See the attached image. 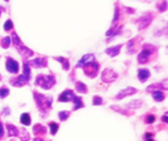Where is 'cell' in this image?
I'll return each instance as SVG.
<instances>
[{
    "mask_svg": "<svg viewBox=\"0 0 168 141\" xmlns=\"http://www.w3.org/2000/svg\"><path fill=\"white\" fill-rule=\"evenodd\" d=\"M34 98L36 100V104H37V107L42 111V112H46L51 106H52V103H53V98L52 97H46V95H42L37 92H34Z\"/></svg>",
    "mask_w": 168,
    "mask_h": 141,
    "instance_id": "obj_1",
    "label": "cell"
},
{
    "mask_svg": "<svg viewBox=\"0 0 168 141\" xmlns=\"http://www.w3.org/2000/svg\"><path fill=\"white\" fill-rule=\"evenodd\" d=\"M35 83L43 89H51L55 83V77L53 75H39L35 80Z\"/></svg>",
    "mask_w": 168,
    "mask_h": 141,
    "instance_id": "obj_2",
    "label": "cell"
},
{
    "mask_svg": "<svg viewBox=\"0 0 168 141\" xmlns=\"http://www.w3.org/2000/svg\"><path fill=\"white\" fill-rule=\"evenodd\" d=\"M11 41L14 43V46H16V48L18 50V52L23 56V57H30V56H33L34 54V52L31 51V50H29L26 46H24L23 43H22V41L19 40V37H18V35H17V33H12V35H11Z\"/></svg>",
    "mask_w": 168,
    "mask_h": 141,
    "instance_id": "obj_3",
    "label": "cell"
},
{
    "mask_svg": "<svg viewBox=\"0 0 168 141\" xmlns=\"http://www.w3.org/2000/svg\"><path fill=\"white\" fill-rule=\"evenodd\" d=\"M155 51H156V48H155V47H150V46L145 45V46H144V48H143V50L141 51V53L138 54V62H139L141 64L147 63V62L150 59L151 53H153V52H155Z\"/></svg>",
    "mask_w": 168,
    "mask_h": 141,
    "instance_id": "obj_4",
    "label": "cell"
},
{
    "mask_svg": "<svg viewBox=\"0 0 168 141\" xmlns=\"http://www.w3.org/2000/svg\"><path fill=\"white\" fill-rule=\"evenodd\" d=\"M83 70H84V74L88 77H95L96 74H97V71H98V64L96 62L89 63L85 66H83Z\"/></svg>",
    "mask_w": 168,
    "mask_h": 141,
    "instance_id": "obj_5",
    "label": "cell"
},
{
    "mask_svg": "<svg viewBox=\"0 0 168 141\" xmlns=\"http://www.w3.org/2000/svg\"><path fill=\"white\" fill-rule=\"evenodd\" d=\"M151 21H153V14L147 13V14L142 16L141 18L136 19V23L138 24V29H145L148 25H150Z\"/></svg>",
    "mask_w": 168,
    "mask_h": 141,
    "instance_id": "obj_6",
    "label": "cell"
},
{
    "mask_svg": "<svg viewBox=\"0 0 168 141\" xmlns=\"http://www.w3.org/2000/svg\"><path fill=\"white\" fill-rule=\"evenodd\" d=\"M117 77H118L117 72L113 71L112 69H104L102 72V81L103 82H107V83L113 82L114 80H117Z\"/></svg>",
    "mask_w": 168,
    "mask_h": 141,
    "instance_id": "obj_7",
    "label": "cell"
},
{
    "mask_svg": "<svg viewBox=\"0 0 168 141\" xmlns=\"http://www.w3.org/2000/svg\"><path fill=\"white\" fill-rule=\"evenodd\" d=\"M6 69H7V71H10L11 74H17L18 70H19L18 62L14 60L13 58H7V59H6Z\"/></svg>",
    "mask_w": 168,
    "mask_h": 141,
    "instance_id": "obj_8",
    "label": "cell"
},
{
    "mask_svg": "<svg viewBox=\"0 0 168 141\" xmlns=\"http://www.w3.org/2000/svg\"><path fill=\"white\" fill-rule=\"evenodd\" d=\"M75 93L71 91V89H67V91H64L61 94H60V97H59V101L60 103H66V101H70V100H73L75 99Z\"/></svg>",
    "mask_w": 168,
    "mask_h": 141,
    "instance_id": "obj_9",
    "label": "cell"
},
{
    "mask_svg": "<svg viewBox=\"0 0 168 141\" xmlns=\"http://www.w3.org/2000/svg\"><path fill=\"white\" fill-rule=\"evenodd\" d=\"M137 93V89L136 88H133V87H127V88H125L124 91H121L117 97H115V99L117 100H120V99H124V98H126V97H129V95H132V94H136Z\"/></svg>",
    "mask_w": 168,
    "mask_h": 141,
    "instance_id": "obj_10",
    "label": "cell"
},
{
    "mask_svg": "<svg viewBox=\"0 0 168 141\" xmlns=\"http://www.w3.org/2000/svg\"><path fill=\"white\" fill-rule=\"evenodd\" d=\"M92 62H95V56H94V54H91V53L84 54V57H82V59L78 62L77 68H83V66H85L86 64L92 63Z\"/></svg>",
    "mask_w": 168,
    "mask_h": 141,
    "instance_id": "obj_11",
    "label": "cell"
},
{
    "mask_svg": "<svg viewBox=\"0 0 168 141\" xmlns=\"http://www.w3.org/2000/svg\"><path fill=\"white\" fill-rule=\"evenodd\" d=\"M29 80H30V79L25 77L24 75H20V76H18L17 79L12 80V81H11V83H12V86H14V87H22V86L26 85V83L29 82Z\"/></svg>",
    "mask_w": 168,
    "mask_h": 141,
    "instance_id": "obj_12",
    "label": "cell"
},
{
    "mask_svg": "<svg viewBox=\"0 0 168 141\" xmlns=\"http://www.w3.org/2000/svg\"><path fill=\"white\" fill-rule=\"evenodd\" d=\"M29 64H31L35 68H45L47 65V59L43 57H40V58H36V59L29 62Z\"/></svg>",
    "mask_w": 168,
    "mask_h": 141,
    "instance_id": "obj_13",
    "label": "cell"
},
{
    "mask_svg": "<svg viewBox=\"0 0 168 141\" xmlns=\"http://www.w3.org/2000/svg\"><path fill=\"white\" fill-rule=\"evenodd\" d=\"M120 50H121V45H118V46H114V47H109L106 50V53L110 57H115L120 53Z\"/></svg>",
    "mask_w": 168,
    "mask_h": 141,
    "instance_id": "obj_14",
    "label": "cell"
},
{
    "mask_svg": "<svg viewBox=\"0 0 168 141\" xmlns=\"http://www.w3.org/2000/svg\"><path fill=\"white\" fill-rule=\"evenodd\" d=\"M149 76H150V71L148 69H139L138 70V79H139V81L144 82V81H147L149 79Z\"/></svg>",
    "mask_w": 168,
    "mask_h": 141,
    "instance_id": "obj_15",
    "label": "cell"
},
{
    "mask_svg": "<svg viewBox=\"0 0 168 141\" xmlns=\"http://www.w3.org/2000/svg\"><path fill=\"white\" fill-rule=\"evenodd\" d=\"M121 29H123V27L121 25H113L107 33H106V35L107 36H112V34H113V36H117V35H119L120 34V31H121Z\"/></svg>",
    "mask_w": 168,
    "mask_h": 141,
    "instance_id": "obj_16",
    "label": "cell"
},
{
    "mask_svg": "<svg viewBox=\"0 0 168 141\" xmlns=\"http://www.w3.org/2000/svg\"><path fill=\"white\" fill-rule=\"evenodd\" d=\"M6 128H7V135L8 136H17V135H19V129L17 127H14L12 124H7Z\"/></svg>",
    "mask_w": 168,
    "mask_h": 141,
    "instance_id": "obj_17",
    "label": "cell"
},
{
    "mask_svg": "<svg viewBox=\"0 0 168 141\" xmlns=\"http://www.w3.org/2000/svg\"><path fill=\"white\" fill-rule=\"evenodd\" d=\"M153 98L156 101H162L165 99V93L162 91H153Z\"/></svg>",
    "mask_w": 168,
    "mask_h": 141,
    "instance_id": "obj_18",
    "label": "cell"
},
{
    "mask_svg": "<svg viewBox=\"0 0 168 141\" xmlns=\"http://www.w3.org/2000/svg\"><path fill=\"white\" fill-rule=\"evenodd\" d=\"M20 122L23 126H30L31 124V118L29 114H22L20 116Z\"/></svg>",
    "mask_w": 168,
    "mask_h": 141,
    "instance_id": "obj_19",
    "label": "cell"
},
{
    "mask_svg": "<svg viewBox=\"0 0 168 141\" xmlns=\"http://www.w3.org/2000/svg\"><path fill=\"white\" fill-rule=\"evenodd\" d=\"M54 59L58 60V62H60V63L63 64V68H64L65 70H69V69H70V63H69L67 59H65V58H63V57H55Z\"/></svg>",
    "mask_w": 168,
    "mask_h": 141,
    "instance_id": "obj_20",
    "label": "cell"
},
{
    "mask_svg": "<svg viewBox=\"0 0 168 141\" xmlns=\"http://www.w3.org/2000/svg\"><path fill=\"white\" fill-rule=\"evenodd\" d=\"M34 133L35 135H41V134H45L46 133V127L41 126V124H36L34 127Z\"/></svg>",
    "mask_w": 168,
    "mask_h": 141,
    "instance_id": "obj_21",
    "label": "cell"
},
{
    "mask_svg": "<svg viewBox=\"0 0 168 141\" xmlns=\"http://www.w3.org/2000/svg\"><path fill=\"white\" fill-rule=\"evenodd\" d=\"M76 91L78 93H86L88 92V87L82 82H76Z\"/></svg>",
    "mask_w": 168,
    "mask_h": 141,
    "instance_id": "obj_22",
    "label": "cell"
},
{
    "mask_svg": "<svg viewBox=\"0 0 168 141\" xmlns=\"http://www.w3.org/2000/svg\"><path fill=\"white\" fill-rule=\"evenodd\" d=\"M135 43H136V39H132V40H130L129 42H127V52L129 53H133L135 51H136V48H135Z\"/></svg>",
    "mask_w": 168,
    "mask_h": 141,
    "instance_id": "obj_23",
    "label": "cell"
},
{
    "mask_svg": "<svg viewBox=\"0 0 168 141\" xmlns=\"http://www.w3.org/2000/svg\"><path fill=\"white\" fill-rule=\"evenodd\" d=\"M73 101L76 103V104H75V107H73L75 110H78V109L83 107V103H82V98H81V97H75Z\"/></svg>",
    "mask_w": 168,
    "mask_h": 141,
    "instance_id": "obj_24",
    "label": "cell"
},
{
    "mask_svg": "<svg viewBox=\"0 0 168 141\" xmlns=\"http://www.w3.org/2000/svg\"><path fill=\"white\" fill-rule=\"evenodd\" d=\"M10 45H11V37H10V36H5V37L1 40V46H2L4 48H7V47H10Z\"/></svg>",
    "mask_w": 168,
    "mask_h": 141,
    "instance_id": "obj_25",
    "label": "cell"
},
{
    "mask_svg": "<svg viewBox=\"0 0 168 141\" xmlns=\"http://www.w3.org/2000/svg\"><path fill=\"white\" fill-rule=\"evenodd\" d=\"M141 106H142V101H141V100L131 101V103L127 105V107H133V109H138V107H141Z\"/></svg>",
    "mask_w": 168,
    "mask_h": 141,
    "instance_id": "obj_26",
    "label": "cell"
},
{
    "mask_svg": "<svg viewBox=\"0 0 168 141\" xmlns=\"http://www.w3.org/2000/svg\"><path fill=\"white\" fill-rule=\"evenodd\" d=\"M157 8H159V11H161V12L166 11V10H167V1H166V0H162V2L160 1V2L157 4Z\"/></svg>",
    "mask_w": 168,
    "mask_h": 141,
    "instance_id": "obj_27",
    "label": "cell"
},
{
    "mask_svg": "<svg viewBox=\"0 0 168 141\" xmlns=\"http://www.w3.org/2000/svg\"><path fill=\"white\" fill-rule=\"evenodd\" d=\"M8 93H10L8 88H6V87H1V88H0V98H1V99L6 98V97L8 95Z\"/></svg>",
    "mask_w": 168,
    "mask_h": 141,
    "instance_id": "obj_28",
    "label": "cell"
},
{
    "mask_svg": "<svg viewBox=\"0 0 168 141\" xmlns=\"http://www.w3.org/2000/svg\"><path fill=\"white\" fill-rule=\"evenodd\" d=\"M92 104L94 105H102L103 104V99L101 97H98V95H95L92 98Z\"/></svg>",
    "mask_w": 168,
    "mask_h": 141,
    "instance_id": "obj_29",
    "label": "cell"
},
{
    "mask_svg": "<svg viewBox=\"0 0 168 141\" xmlns=\"http://www.w3.org/2000/svg\"><path fill=\"white\" fill-rule=\"evenodd\" d=\"M49 127H51V133H52L53 135H55V134H57V132H58V128H59V126H58L57 123L52 122V123H49Z\"/></svg>",
    "mask_w": 168,
    "mask_h": 141,
    "instance_id": "obj_30",
    "label": "cell"
},
{
    "mask_svg": "<svg viewBox=\"0 0 168 141\" xmlns=\"http://www.w3.org/2000/svg\"><path fill=\"white\" fill-rule=\"evenodd\" d=\"M12 28H13V23H12V21H11V19L6 21V22H5V24H4V29L8 31V30H11Z\"/></svg>",
    "mask_w": 168,
    "mask_h": 141,
    "instance_id": "obj_31",
    "label": "cell"
},
{
    "mask_svg": "<svg viewBox=\"0 0 168 141\" xmlns=\"http://www.w3.org/2000/svg\"><path fill=\"white\" fill-rule=\"evenodd\" d=\"M110 109L112 110H115V111H119L120 114H124V115H126V116H129V111H125V110H123L120 106H118V105H114V106H110Z\"/></svg>",
    "mask_w": 168,
    "mask_h": 141,
    "instance_id": "obj_32",
    "label": "cell"
},
{
    "mask_svg": "<svg viewBox=\"0 0 168 141\" xmlns=\"http://www.w3.org/2000/svg\"><path fill=\"white\" fill-rule=\"evenodd\" d=\"M69 116H70V112L69 111H61V112H59V118L61 121H65L66 118H69Z\"/></svg>",
    "mask_w": 168,
    "mask_h": 141,
    "instance_id": "obj_33",
    "label": "cell"
},
{
    "mask_svg": "<svg viewBox=\"0 0 168 141\" xmlns=\"http://www.w3.org/2000/svg\"><path fill=\"white\" fill-rule=\"evenodd\" d=\"M154 122H155V116H154V115H148V116L145 117V123L151 124V123H154Z\"/></svg>",
    "mask_w": 168,
    "mask_h": 141,
    "instance_id": "obj_34",
    "label": "cell"
},
{
    "mask_svg": "<svg viewBox=\"0 0 168 141\" xmlns=\"http://www.w3.org/2000/svg\"><path fill=\"white\" fill-rule=\"evenodd\" d=\"M119 17H120V13H119V7L117 6L115 7V13H114V18H113V22L115 23L118 19H119Z\"/></svg>",
    "mask_w": 168,
    "mask_h": 141,
    "instance_id": "obj_35",
    "label": "cell"
},
{
    "mask_svg": "<svg viewBox=\"0 0 168 141\" xmlns=\"http://www.w3.org/2000/svg\"><path fill=\"white\" fill-rule=\"evenodd\" d=\"M145 138H147V141H154L153 140V138H151V134H150V133H148V134L145 135Z\"/></svg>",
    "mask_w": 168,
    "mask_h": 141,
    "instance_id": "obj_36",
    "label": "cell"
},
{
    "mask_svg": "<svg viewBox=\"0 0 168 141\" xmlns=\"http://www.w3.org/2000/svg\"><path fill=\"white\" fill-rule=\"evenodd\" d=\"M2 135H4V128H2V124L0 123V139L2 138Z\"/></svg>",
    "mask_w": 168,
    "mask_h": 141,
    "instance_id": "obj_37",
    "label": "cell"
},
{
    "mask_svg": "<svg viewBox=\"0 0 168 141\" xmlns=\"http://www.w3.org/2000/svg\"><path fill=\"white\" fill-rule=\"evenodd\" d=\"M125 10H126V12H129V13H133L135 12V10L133 8H127V7H124Z\"/></svg>",
    "mask_w": 168,
    "mask_h": 141,
    "instance_id": "obj_38",
    "label": "cell"
},
{
    "mask_svg": "<svg viewBox=\"0 0 168 141\" xmlns=\"http://www.w3.org/2000/svg\"><path fill=\"white\" fill-rule=\"evenodd\" d=\"M162 121H163L165 123H167V115H165V116L162 117Z\"/></svg>",
    "mask_w": 168,
    "mask_h": 141,
    "instance_id": "obj_39",
    "label": "cell"
},
{
    "mask_svg": "<svg viewBox=\"0 0 168 141\" xmlns=\"http://www.w3.org/2000/svg\"><path fill=\"white\" fill-rule=\"evenodd\" d=\"M34 141H45V140H42V139H40V138H35Z\"/></svg>",
    "mask_w": 168,
    "mask_h": 141,
    "instance_id": "obj_40",
    "label": "cell"
},
{
    "mask_svg": "<svg viewBox=\"0 0 168 141\" xmlns=\"http://www.w3.org/2000/svg\"><path fill=\"white\" fill-rule=\"evenodd\" d=\"M0 13H1V8H0Z\"/></svg>",
    "mask_w": 168,
    "mask_h": 141,
    "instance_id": "obj_41",
    "label": "cell"
},
{
    "mask_svg": "<svg viewBox=\"0 0 168 141\" xmlns=\"http://www.w3.org/2000/svg\"><path fill=\"white\" fill-rule=\"evenodd\" d=\"M6 1H8V0H6Z\"/></svg>",
    "mask_w": 168,
    "mask_h": 141,
    "instance_id": "obj_42",
    "label": "cell"
},
{
    "mask_svg": "<svg viewBox=\"0 0 168 141\" xmlns=\"http://www.w3.org/2000/svg\"><path fill=\"white\" fill-rule=\"evenodd\" d=\"M0 79H1V77H0Z\"/></svg>",
    "mask_w": 168,
    "mask_h": 141,
    "instance_id": "obj_43",
    "label": "cell"
}]
</instances>
